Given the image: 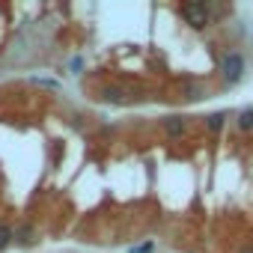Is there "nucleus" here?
I'll list each match as a JSON object with an SVG mask.
<instances>
[{
    "label": "nucleus",
    "mask_w": 253,
    "mask_h": 253,
    "mask_svg": "<svg viewBox=\"0 0 253 253\" xmlns=\"http://www.w3.org/2000/svg\"><path fill=\"white\" fill-rule=\"evenodd\" d=\"M223 119H226L223 113H209V116L203 119V122H206V131H211V134H217V131L223 128Z\"/></svg>",
    "instance_id": "6"
},
{
    "label": "nucleus",
    "mask_w": 253,
    "mask_h": 253,
    "mask_svg": "<svg viewBox=\"0 0 253 253\" xmlns=\"http://www.w3.org/2000/svg\"><path fill=\"white\" fill-rule=\"evenodd\" d=\"M122 95H125V92H122L119 86H107V89H104V98H107V101H122Z\"/></svg>",
    "instance_id": "8"
},
{
    "label": "nucleus",
    "mask_w": 253,
    "mask_h": 253,
    "mask_svg": "<svg viewBox=\"0 0 253 253\" xmlns=\"http://www.w3.org/2000/svg\"><path fill=\"white\" fill-rule=\"evenodd\" d=\"M220 72H223V78L229 84H238L241 75H244V57L238 51H226L223 54V63H220Z\"/></svg>",
    "instance_id": "2"
},
{
    "label": "nucleus",
    "mask_w": 253,
    "mask_h": 253,
    "mask_svg": "<svg viewBox=\"0 0 253 253\" xmlns=\"http://www.w3.org/2000/svg\"><path fill=\"white\" fill-rule=\"evenodd\" d=\"M155 247V241H143V244H137V247H131V253H149Z\"/></svg>",
    "instance_id": "9"
},
{
    "label": "nucleus",
    "mask_w": 253,
    "mask_h": 253,
    "mask_svg": "<svg viewBox=\"0 0 253 253\" xmlns=\"http://www.w3.org/2000/svg\"><path fill=\"white\" fill-rule=\"evenodd\" d=\"M36 238H39V229L33 226V223H18L15 226V244H21V247H30V244H36Z\"/></svg>",
    "instance_id": "3"
},
{
    "label": "nucleus",
    "mask_w": 253,
    "mask_h": 253,
    "mask_svg": "<svg viewBox=\"0 0 253 253\" xmlns=\"http://www.w3.org/2000/svg\"><path fill=\"white\" fill-rule=\"evenodd\" d=\"M179 12H182V18L191 24V27H209L211 24V18H217L220 15V9L217 6H211V3H206V0H185V3L179 6Z\"/></svg>",
    "instance_id": "1"
},
{
    "label": "nucleus",
    "mask_w": 253,
    "mask_h": 253,
    "mask_svg": "<svg viewBox=\"0 0 253 253\" xmlns=\"http://www.w3.org/2000/svg\"><path fill=\"white\" fill-rule=\"evenodd\" d=\"M12 241H15V226H9V223L0 220V250H6Z\"/></svg>",
    "instance_id": "5"
},
{
    "label": "nucleus",
    "mask_w": 253,
    "mask_h": 253,
    "mask_svg": "<svg viewBox=\"0 0 253 253\" xmlns=\"http://www.w3.org/2000/svg\"><path fill=\"white\" fill-rule=\"evenodd\" d=\"M161 128H164V134H167V137H173V140H176V137H182V134L188 131V122H185L182 116H167V119L161 122Z\"/></svg>",
    "instance_id": "4"
},
{
    "label": "nucleus",
    "mask_w": 253,
    "mask_h": 253,
    "mask_svg": "<svg viewBox=\"0 0 253 253\" xmlns=\"http://www.w3.org/2000/svg\"><path fill=\"white\" fill-rule=\"evenodd\" d=\"M238 128L241 131H253V107H244L238 113Z\"/></svg>",
    "instance_id": "7"
}]
</instances>
